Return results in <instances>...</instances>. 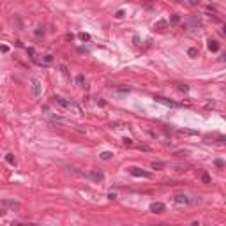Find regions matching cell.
Wrapping results in <instances>:
<instances>
[{"label": "cell", "instance_id": "19", "mask_svg": "<svg viewBox=\"0 0 226 226\" xmlns=\"http://www.w3.org/2000/svg\"><path fill=\"white\" fill-rule=\"evenodd\" d=\"M34 34H35L37 37H41V35H44V28H42V27H37V28H35V32H34Z\"/></svg>", "mask_w": 226, "mask_h": 226}, {"label": "cell", "instance_id": "4", "mask_svg": "<svg viewBox=\"0 0 226 226\" xmlns=\"http://www.w3.org/2000/svg\"><path fill=\"white\" fill-rule=\"evenodd\" d=\"M154 99H156V103H161V104L170 106V108H178V106H180L178 103H175V101H170V99L163 97V96H154Z\"/></svg>", "mask_w": 226, "mask_h": 226}, {"label": "cell", "instance_id": "12", "mask_svg": "<svg viewBox=\"0 0 226 226\" xmlns=\"http://www.w3.org/2000/svg\"><path fill=\"white\" fill-rule=\"evenodd\" d=\"M166 27H168V21L166 20H159L157 23L154 25V28H156V30H164Z\"/></svg>", "mask_w": 226, "mask_h": 226}, {"label": "cell", "instance_id": "7", "mask_svg": "<svg viewBox=\"0 0 226 226\" xmlns=\"http://www.w3.org/2000/svg\"><path fill=\"white\" fill-rule=\"evenodd\" d=\"M32 92H34L35 97H39V96H41V81L37 78H32Z\"/></svg>", "mask_w": 226, "mask_h": 226}, {"label": "cell", "instance_id": "8", "mask_svg": "<svg viewBox=\"0 0 226 226\" xmlns=\"http://www.w3.org/2000/svg\"><path fill=\"white\" fill-rule=\"evenodd\" d=\"M89 177L92 180H96V182H101V180H104V173L103 171H97V170H92L89 173Z\"/></svg>", "mask_w": 226, "mask_h": 226}, {"label": "cell", "instance_id": "1", "mask_svg": "<svg viewBox=\"0 0 226 226\" xmlns=\"http://www.w3.org/2000/svg\"><path fill=\"white\" fill-rule=\"evenodd\" d=\"M53 103H57V104H60L62 108L69 110V111H74L76 115H83V111H81V108H79V106L76 104V103H74V101H67V99L60 97V96H55V97H53Z\"/></svg>", "mask_w": 226, "mask_h": 226}, {"label": "cell", "instance_id": "27", "mask_svg": "<svg viewBox=\"0 0 226 226\" xmlns=\"http://www.w3.org/2000/svg\"><path fill=\"white\" fill-rule=\"evenodd\" d=\"M27 53H28L30 57L34 59V55H35V49H34V48H27Z\"/></svg>", "mask_w": 226, "mask_h": 226}, {"label": "cell", "instance_id": "14", "mask_svg": "<svg viewBox=\"0 0 226 226\" xmlns=\"http://www.w3.org/2000/svg\"><path fill=\"white\" fill-rule=\"evenodd\" d=\"M76 83H78L79 87H87V83H85V78H83V74H78V76H76Z\"/></svg>", "mask_w": 226, "mask_h": 226}, {"label": "cell", "instance_id": "24", "mask_svg": "<svg viewBox=\"0 0 226 226\" xmlns=\"http://www.w3.org/2000/svg\"><path fill=\"white\" fill-rule=\"evenodd\" d=\"M216 166L217 168H223V166H224V161H223V159H216Z\"/></svg>", "mask_w": 226, "mask_h": 226}, {"label": "cell", "instance_id": "6", "mask_svg": "<svg viewBox=\"0 0 226 226\" xmlns=\"http://www.w3.org/2000/svg\"><path fill=\"white\" fill-rule=\"evenodd\" d=\"M164 208H166V205L161 203V201H154V203H150V212H154V214H163Z\"/></svg>", "mask_w": 226, "mask_h": 226}, {"label": "cell", "instance_id": "10", "mask_svg": "<svg viewBox=\"0 0 226 226\" xmlns=\"http://www.w3.org/2000/svg\"><path fill=\"white\" fill-rule=\"evenodd\" d=\"M207 46H208V49H210V51H214V53H216V51H219V42H217V41H214V39L208 41V44H207Z\"/></svg>", "mask_w": 226, "mask_h": 226}, {"label": "cell", "instance_id": "22", "mask_svg": "<svg viewBox=\"0 0 226 226\" xmlns=\"http://www.w3.org/2000/svg\"><path fill=\"white\" fill-rule=\"evenodd\" d=\"M177 89H178V92H184V94H186V92H189V87H187V85H178Z\"/></svg>", "mask_w": 226, "mask_h": 226}, {"label": "cell", "instance_id": "29", "mask_svg": "<svg viewBox=\"0 0 226 226\" xmlns=\"http://www.w3.org/2000/svg\"><path fill=\"white\" fill-rule=\"evenodd\" d=\"M65 39H67V41H72V39H74V35H72V34H67V35H65Z\"/></svg>", "mask_w": 226, "mask_h": 226}, {"label": "cell", "instance_id": "17", "mask_svg": "<svg viewBox=\"0 0 226 226\" xmlns=\"http://www.w3.org/2000/svg\"><path fill=\"white\" fill-rule=\"evenodd\" d=\"M5 161H7L9 164H12V166L16 164V159H14V156H12V154H7V156H5Z\"/></svg>", "mask_w": 226, "mask_h": 226}, {"label": "cell", "instance_id": "5", "mask_svg": "<svg viewBox=\"0 0 226 226\" xmlns=\"http://www.w3.org/2000/svg\"><path fill=\"white\" fill-rule=\"evenodd\" d=\"M129 173L133 175V177H143V178H150V173L145 171V170H140V168H129Z\"/></svg>", "mask_w": 226, "mask_h": 226}, {"label": "cell", "instance_id": "11", "mask_svg": "<svg viewBox=\"0 0 226 226\" xmlns=\"http://www.w3.org/2000/svg\"><path fill=\"white\" fill-rule=\"evenodd\" d=\"M51 62H53V55H44V57L39 60V64H41V65H49Z\"/></svg>", "mask_w": 226, "mask_h": 226}, {"label": "cell", "instance_id": "26", "mask_svg": "<svg viewBox=\"0 0 226 226\" xmlns=\"http://www.w3.org/2000/svg\"><path fill=\"white\" fill-rule=\"evenodd\" d=\"M0 51H2V53H7V51H9V46H7V44H2V46H0Z\"/></svg>", "mask_w": 226, "mask_h": 226}, {"label": "cell", "instance_id": "32", "mask_svg": "<svg viewBox=\"0 0 226 226\" xmlns=\"http://www.w3.org/2000/svg\"><path fill=\"white\" fill-rule=\"evenodd\" d=\"M118 92H129V89H126V87H120V89H118Z\"/></svg>", "mask_w": 226, "mask_h": 226}, {"label": "cell", "instance_id": "25", "mask_svg": "<svg viewBox=\"0 0 226 226\" xmlns=\"http://www.w3.org/2000/svg\"><path fill=\"white\" fill-rule=\"evenodd\" d=\"M124 14H126V12L120 9V11H117V12H115V18H124Z\"/></svg>", "mask_w": 226, "mask_h": 226}, {"label": "cell", "instance_id": "2", "mask_svg": "<svg viewBox=\"0 0 226 226\" xmlns=\"http://www.w3.org/2000/svg\"><path fill=\"white\" fill-rule=\"evenodd\" d=\"M200 27H201V20L196 18V16H191V18L182 21V28L184 30H198Z\"/></svg>", "mask_w": 226, "mask_h": 226}, {"label": "cell", "instance_id": "33", "mask_svg": "<svg viewBox=\"0 0 226 226\" xmlns=\"http://www.w3.org/2000/svg\"><path fill=\"white\" fill-rule=\"evenodd\" d=\"M2 214H4V210H0V216H2Z\"/></svg>", "mask_w": 226, "mask_h": 226}, {"label": "cell", "instance_id": "23", "mask_svg": "<svg viewBox=\"0 0 226 226\" xmlns=\"http://www.w3.org/2000/svg\"><path fill=\"white\" fill-rule=\"evenodd\" d=\"M124 145H126V147H133L134 143H133V140H131V138H124Z\"/></svg>", "mask_w": 226, "mask_h": 226}, {"label": "cell", "instance_id": "31", "mask_svg": "<svg viewBox=\"0 0 226 226\" xmlns=\"http://www.w3.org/2000/svg\"><path fill=\"white\" fill-rule=\"evenodd\" d=\"M60 69H62V72H64V74L67 76V69H65V65H60Z\"/></svg>", "mask_w": 226, "mask_h": 226}, {"label": "cell", "instance_id": "13", "mask_svg": "<svg viewBox=\"0 0 226 226\" xmlns=\"http://www.w3.org/2000/svg\"><path fill=\"white\" fill-rule=\"evenodd\" d=\"M99 157L103 159V161H108V159L113 157V154H111V152H101V154H99Z\"/></svg>", "mask_w": 226, "mask_h": 226}, {"label": "cell", "instance_id": "15", "mask_svg": "<svg viewBox=\"0 0 226 226\" xmlns=\"http://www.w3.org/2000/svg\"><path fill=\"white\" fill-rule=\"evenodd\" d=\"M164 166H166V164L161 163V161H154V163H152V168H154V170H163Z\"/></svg>", "mask_w": 226, "mask_h": 226}, {"label": "cell", "instance_id": "21", "mask_svg": "<svg viewBox=\"0 0 226 226\" xmlns=\"http://www.w3.org/2000/svg\"><path fill=\"white\" fill-rule=\"evenodd\" d=\"M78 37H79L81 41H90V35H89V34H85V32H81Z\"/></svg>", "mask_w": 226, "mask_h": 226}, {"label": "cell", "instance_id": "9", "mask_svg": "<svg viewBox=\"0 0 226 226\" xmlns=\"http://www.w3.org/2000/svg\"><path fill=\"white\" fill-rule=\"evenodd\" d=\"M178 134H182V136H198V131H193V129H178Z\"/></svg>", "mask_w": 226, "mask_h": 226}, {"label": "cell", "instance_id": "28", "mask_svg": "<svg viewBox=\"0 0 226 226\" xmlns=\"http://www.w3.org/2000/svg\"><path fill=\"white\" fill-rule=\"evenodd\" d=\"M200 4V0H189V5H198Z\"/></svg>", "mask_w": 226, "mask_h": 226}, {"label": "cell", "instance_id": "20", "mask_svg": "<svg viewBox=\"0 0 226 226\" xmlns=\"http://www.w3.org/2000/svg\"><path fill=\"white\" fill-rule=\"evenodd\" d=\"M201 180H203V184H210V177H208V173H201Z\"/></svg>", "mask_w": 226, "mask_h": 226}, {"label": "cell", "instance_id": "30", "mask_svg": "<svg viewBox=\"0 0 226 226\" xmlns=\"http://www.w3.org/2000/svg\"><path fill=\"white\" fill-rule=\"evenodd\" d=\"M108 198H110V200H115V198H117V194H115V193H110Z\"/></svg>", "mask_w": 226, "mask_h": 226}, {"label": "cell", "instance_id": "16", "mask_svg": "<svg viewBox=\"0 0 226 226\" xmlns=\"http://www.w3.org/2000/svg\"><path fill=\"white\" fill-rule=\"evenodd\" d=\"M187 55H189L191 59H196V57H198V49L196 48H189V49H187Z\"/></svg>", "mask_w": 226, "mask_h": 226}, {"label": "cell", "instance_id": "3", "mask_svg": "<svg viewBox=\"0 0 226 226\" xmlns=\"http://www.w3.org/2000/svg\"><path fill=\"white\" fill-rule=\"evenodd\" d=\"M173 200H175V203H177V205H194V203H198V201H200V198H196V196H187V194H177Z\"/></svg>", "mask_w": 226, "mask_h": 226}, {"label": "cell", "instance_id": "18", "mask_svg": "<svg viewBox=\"0 0 226 226\" xmlns=\"http://www.w3.org/2000/svg\"><path fill=\"white\" fill-rule=\"evenodd\" d=\"M170 23H171V25H178V23H180V18H178L177 14H173L171 20H170Z\"/></svg>", "mask_w": 226, "mask_h": 226}]
</instances>
